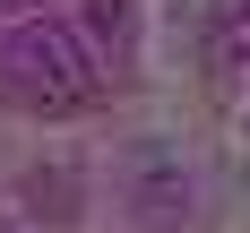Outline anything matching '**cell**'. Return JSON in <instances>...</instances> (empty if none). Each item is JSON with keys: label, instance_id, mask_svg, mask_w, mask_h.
<instances>
[{"label": "cell", "instance_id": "6da1fadb", "mask_svg": "<svg viewBox=\"0 0 250 233\" xmlns=\"http://www.w3.org/2000/svg\"><path fill=\"white\" fill-rule=\"evenodd\" d=\"M0 78H9V95L35 104V112H78V104L104 86V61L86 52V35L52 18H26L9 43H0Z\"/></svg>", "mask_w": 250, "mask_h": 233}, {"label": "cell", "instance_id": "7a4b0ae2", "mask_svg": "<svg viewBox=\"0 0 250 233\" xmlns=\"http://www.w3.org/2000/svg\"><path fill=\"white\" fill-rule=\"evenodd\" d=\"M250 52V0H225L216 9V61H242Z\"/></svg>", "mask_w": 250, "mask_h": 233}, {"label": "cell", "instance_id": "3957f363", "mask_svg": "<svg viewBox=\"0 0 250 233\" xmlns=\"http://www.w3.org/2000/svg\"><path fill=\"white\" fill-rule=\"evenodd\" d=\"M95 35L121 43V35H129V0H95Z\"/></svg>", "mask_w": 250, "mask_h": 233}]
</instances>
